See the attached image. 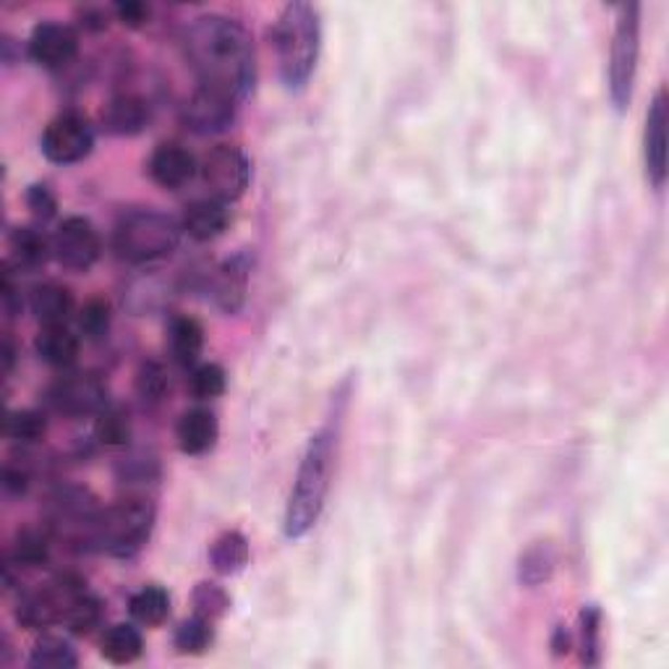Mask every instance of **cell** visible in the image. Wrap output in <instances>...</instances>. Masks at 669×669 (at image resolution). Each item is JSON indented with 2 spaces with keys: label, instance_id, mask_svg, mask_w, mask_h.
<instances>
[{
  "label": "cell",
  "instance_id": "5",
  "mask_svg": "<svg viewBox=\"0 0 669 669\" xmlns=\"http://www.w3.org/2000/svg\"><path fill=\"white\" fill-rule=\"evenodd\" d=\"M184 225L171 214L158 210H134L119 220L113 246L128 264H149L165 259L178 249Z\"/></svg>",
  "mask_w": 669,
  "mask_h": 669
},
{
  "label": "cell",
  "instance_id": "37",
  "mask_svg": "<svg viewBox=\"0 0 669 669\" xmlns=\"http://www.w3.org/2000/svg\"><path fill=\"white\" fill-rule=\"evenodd\" d=\"M110 303L106 298H89L79 311V330L87 340H106L110 333Z\"/></svg>",
  "mask_w": 669,
  "mask_h": 669
},
{
  "label": "cell",
  "instance_id": "40",
  "mask_svg": "<svg viewBox=\"0 0 669 669\" xmlns=\"http://www.w3.org/2000/svg\"><path fill=\"white\" fill-rule=\"evenodd\" d=\"M3 486L9 495H24V492L29 490V473L22 469H14V466H5Z\"/></svg>",
  "mask_w": 669,
  "mask_h": 669
},
{
  "label": "cell",
  "instance_id": "29",
  "mask_svg": "<svg viewBox=\"0 0 669 669\" xmlns=\"http://www.w3.org/2000/svg\"><path fill=\"white\" fill-rule=\"evenodd\" d=\"M212 641H214L212 620H207V617H199V615H194L191 620L181 622V625L175 628V635H173L175 648H178L181 654H188V656L205 654L207 648L212 646Z\"/></svg>",
  "mask_w": 669,
  "mask_h": 669
},
{
  "label": "cell",
  "instance_id": "43",
  "mask_svg": "<svg viewBox=\"0 0 669 669\" xmlns=\"http://www.w3.org/2000/svg\"><path fill=\"white\" fill-rule=\"evenodd\" d=\"M14 359H16L14 343H11V337H5V343H3V369H5V374L11 372V367H14Z\"/></svg>",
  "mask_w": 669,
  "mask_h": 669
},
{
  "label": "cell",
  "instance_id": "7",
  "mask_svg": "<svg viewBox=\"0 0 669 669\" xmlns=\"http://www.w3.org/2000/svg\"><path fill=\"white\" fill-rule=\"evenodd\" d=\"M201 181L210 188V197L225 201H238L251 184V162L244 149L231 145H218L205 154L199 165Z\"/></svg>",
  "mask_w": 669,
  "mask_h": 669
},
{
  "label": "cell",
  "instance_id": "28",
  "mask_svg": "<svg viewBox=\"0 0 669 669\" xmlns=\"http://www.w3.org/2000/svg\"><path fill=\"white\" fill-rule=\"evenodd\" d=\"M102 622V604L89 591H82L69 602L66 615H63V625L74 635H89Z\"/></svg>",
  "mask_w": 669,
  "mask_h": 669
},
{
  "label": "cell",
  "instance_id": "14",
  "mask_svg": "<svg viewBox=\"0 0 669 669\" xmlns=\"http://www.w3.org/2000/svg\"><path fill=\"white\" fill-rule=\"evenodd\" d=\"M249 277H251V259L244 251L233 255L220 264L212 277V298L220 311L225 314H238L246 303L249 294Z\"/></svg>",
  "mask_w": 669,
  "mask_h": 669
},
{
  "label": "cell",
  "instance_id": "13",
  "mask_svg": "<svg viewBox=\"0 0 669 669\" xmlns=\"http://www.w3.org/2000/svg\"><path fill=\"white\" fill-rule=\"evenodd\" d=\"M79 55V35L61 22H40L29 35V58L37 66L58 71Z\"/></svg>",
  "mask_w": 669,
  "mask_h": 669
},
{
  "label": "cell",
  "instance_id": "30",
  "mask_svg": "<svg viewBox=\"0 0 669 669\" xmlns=\"http://www.w3.org/2000/svg\"><path fill=\"white\" fill-rule=\"evenodd\" d=\"M95 437L106 447H126L132 439V419L119 406H106L97 413Z\"/></svg>",
  "mask_w": 669,
  "mask_h": 669
},
{
  "label": "cell",
  "instance_id": "4",
  "mask_svg": "<svg viewBox=\"0 0 669 669\" xmlns=\"http://www.w3.org/2000/svg\"><path fill=\"white\" fill-rule=\"evenodd\" d=\"M154 529V505L149 499L128 497L97 510L82 531L84 544L110 557H132L149 542Z\"/></svg>",
  "mask_w": 669,
  "mask_h": 669
},
{
  "label": "cell",
  "instance_id": "34",
  "mask_svg": "<svg viewBox=\"0 0 669 669\" xmlns=\"http://www.w3.org/2000/svg\"><path fill=\"white\" fill-rule=\"evenodd\" d=\"M581 659L596 667L602 661V609L589 604L581 612Z\"/></svg>",
  "mask_w": 669,
  "mask_h": 669
},
{
  "label": "cell",
  "instance_id": "36",
  "mask_svg": "<svg viewBox=\"0 0 669 669\" xmlns=\"http://www.w3.org/2000/svg\"><path fill=\"white\" fill-rule=\"evenodd\" d=\"M188 385H191L197 400H214L228 387V376H225V369L220 363H199V367H194Z\"/></svg>",
  "mask_w": 669,
  "mask_h": 669
},
{
  "label": "cell",
  "instance_id": "24",
  "mask_svg": "<svg viewBox=\"0 0 669 669\" xmlns=\"http://www.w3.org/2000/svg\"><path fill=\"white\" fill-rule=\"evenodd\" d=\"M205 350V327L194 317H175L171 322V354L181 367H197Z\"/></svg>",
  "mask_w": 669,
  "mask_h": 669
},
{
  "label": "cell",
  "instance_id": "2",
  "mask_svg": "<svg viewBox=\"0 0 669 669\" xmlns=\"http://www.w3.org/2000/svg\"><path fill=\"white\" fill-rule=\"evenodd\" d=\"M337 437H340L337 426L324 424L320 432L311 434L307 447H303L283 516L285 538H290V542L303 538L320 523L335 476Z\"/></svg>",
  "mask_w": 669,
  "mask_h": 669
},
{
  "label": "cell",
  "instance_id": "21",
  "mask_svg": "<svg viewBox=\"0 0 669 669\" xmlns=\"http://www.w3.org/2000/svg\"><path fill=\"white\" fill-rule=\"evenodd\" d=\"M141 652H145V639H141L139 628L132 625V622H119V625H110L102 633L100 654L110 665H132V661L139 659Z\"/></svg>",
  "mask_w": 669,
  "mask_h": 669
},
{
  "label": "cell",
  "instance_id": "39",
  "mask_svg": "<svg viewBox=\"0 0 669 669\" xmlns=\"http://www.w3.org/2000/svg\"><path fill=\"white\" fill-rule=\"evenodd\" d=\"M113 14L123 27L128 29H139L145 27L147 18H149V5L139 3V0H126V3H115L113 5Z\"/></svg>",
  "mask_w": 669,
  "mask_h": 669
},
{
  "label": "cell",
  "instance_id": "17",
  "mask_svg": "<svg viewBox=\"0 0 669 669\" xmlns=\"http://www.w3.org/2000/svg\"><path fill=\"white\" fill-rule=\"evenodd\" d=\"M220 424L218 416L210 408H191L181 416L178 426H175V439L184 456H205L218 445Z\"/></svg>",
  "mask_w": 669,
  "mask_h": 669
},
{
  "label": "cell",
  "instance_id": "3",
  "mask_svg": "<svg viewBox=\"0 0 669 669\" xmlns=\"http://www.w3.org/2000/svg\"><path fill=\"white\" fill-rule=\"evenodd\" d=\"M272 45H275L277 74L285 89L288 92L307 89L322 50L320 11L303 0L285 3L272 29Z\"/></svg>",
  "mask_w": 669,
  "mask_h": 669
},
{
  "label": "cell",
  "instance_id": "16",
  "mask_svg": "<svg viewBox=\"0 0 669 669\" xmlns=\"http://www.w3.org/2000/svg\"><path fill=\"white\" fill-rule=\"evenodd\" d=\"M181 225H184V233L188 238H194V241H214V238H220L228 231L231 205H225V201L214 197L191 201V205L186 207L184 218H181Z\"/></svg>",
  "mask_w": 669,
  "mask_h": 669
},
{
  "label": "cell",
  "instance_id": "6",
  "mask_svg": "<svg viewBox=\"0 0 669 669\" xmlns=\"http://www.w3.org/2000/svg\"><path fill=\"white\" fill-rule=\"evenodd\" d=\"M641 58V3L617 5L612 45H609V102L625 113L633 102Z\"/></svg>",
  "mask_w": 669,
  "mask_h": 669
},
{
  "label": "cell",
  "instance_id": "31",
  "mask_svg": "<svg viewBox=\"0 0 669 669\" xmlns=\"http://www.w3.org/2000/svg\"><path fill=\"white\" fill-rule=\"evenodd\" d=\"M50 560V544L40 531H22L11 547V568H42Z\"/></svg>",
  "mask_w": 669,
  "mask_h": 669
},
{
  "label": "cell",
  "instance_id": "10",
  "mask_svg": "<svg viewBox=\"0 0 669 669\" xmlns=\"http://www.w3.org/2000/svg\"><path fill=\"white\" fill-rule=\"evenodd\" d=\"M236 110L238 100H233L231 95L212 87H201L199 84L184 106V123L188 132L199 136L223 134L228 132L233 121H236Z\"/></svg>",
  "mask_w": 669,
  "mask_h": 669
},
{
  "label": "cell",
  "instance_id": "33",
  "mask_svg": "<svg viewBox=\"0 0 669 669\" xmlns=\"http://www.w3.org/2000/svg\"><path fill=\"white\" fill-rule=\"evenodd\" d=\"M194 615L207 617V620H220L231 609V594L220 583L214 581H201L194 586L191 594Z\"/></svg>",
  "mask_w": 669,
  "mask_h": 669
},
{
  "label": "cell",
  "instance_id": "18",
  "mask_svg": "<svg viewBox=\"0 0 669 669\" xmlns=\"http://www.w3.org/2000/svg\"><path fill=\"white\" fill-rule=\"evenodd\" d=\"M102 123H106V132L115 136H134L145 132L149 123L147 100L139 95L113 97L102 110Z\"/></svg>",
  "mask_w": 669,
  "mask_h": 669
},
{
  "label": "cell",
  "instance_id": "41",
  "mask_svg": "<svg viewBox=\"0 0 669 669\" xmlns=\"http://www.w3.org/2000/svg\"><path fill=\"white\" fill-rule=\"evenodd\" d=\"M3 309H5V314L9 317H16V314H22V294H18L16 290V285H14V281H11V275H5L3 277Z\"/></svg>",
  "mask_w": 669,
  "mask_h": 669
},
{
  "label": "cell",
  "instance_id": "22",
  "mask_svg": "<svg viewBox=\"0 0 669 669\" xmlns=\"http://www.w3.org/2000/svg\"><path fill=\"white\" fill-rule=\"evenodd\" d=\"M251 560L249 538L241 531H223L210 547V562L220 575H238L244 573Z\"/></svg>",
  "mask_w": 669,
  "mask_h": 669
},
{
  "label": "cell",
  "instance_id": "11",
  "mask_svg": "<svg viewBox=\"0 0 669 669\" xmlns=\"http://www.w3.org/2000/svg\"><path fill=\"white\" fill-rule=\"evenodd\" d=\"M50 406L63 416H97L108 406V389L95 374H69L48 393Z\"/></svg>",
  "mask_w": 669,
  "mask_h": 669
},
{
  "label": "cell",
  "instance_id": "15",
  "mask_svg": "<svg viewBox=\"0 0 669 669\" xmlns=\"http://www.w3.org/2000/svg\"><path fill=\"white\" fill-rule=\"evenodd\" d=\"M149 178L154 181L160 188L168 191H178V188L188 186L197 175L199 165L197 158L181 145H160L152 152V158L147 162Z\"/></svg>",
  "mask_w": 669,
  "mask_h": 669
},
{
  "label": "cell",
  "instance_id": "20",
  "mask_svg": "<svg viewBox=\"0 0 669 669\" xmlns=\"http://www.w3.org/2000/svg\"><path fill=\"white\" fill-rule=\"evenodd\" d=\"M32 314L42 322V327L50 324H66L74 317V294L61 283H42L32 290L29 296Z\"/></svg>",
  "mask_w": 669,
  "mask_h": 669
},
{
  "label": "cell",
  "instance_id": "26",
  "mask_svg": "<svg viewBox=\"0 0 669 669\" xmlns=\"http://www.w3.org/2000/svg\"><path fill=\"white\" fill-rule=\"evenodd\" d=\"M555 549L549 544H534L521 555L518 560V583L525 589H536L542 583H547L555 575Z\"/></svg>",
  "mask_w": 669,
  "mask_h": 669
},
{
  "label": "cell",
  "instance_id": "32",
  "mask_svg": "<svg viewBox=\"0 0 669 669\" xmlns=\"http://www.w3.org/2000/svg\"><path fill=\"white\" fill-rule=\"evenodd\" d=\"M3 432L5 437L22 442V445H32V442H40L48 432V419L40 411H32V408H24V411H11L3 421Z\"/></svg>",
  "mask_w": 669,
  "mask_h": 669
},
{
  "label": "cell",
  "instance_id": "27",
  "mask_svg": "<svg viewBox=\"0 0 669 669\" xmlns=\"http://www.w3.org/2000/svg\"><path fill=\"white\" fill-rule=\"evenodd\" d=\"M76 665H79V659H76L71 643L58 639V635H42L29 654V667L35 669H74Z\"/></svg>",
  "mask_w": 669,
  "mask_h": 669
},
{
  "label": "cell",
  "instance_id": "42",
  "mask_svg": "<svg viewBox=\"0 0 669 669\" xmlns=\"http://www.w3.org/2000/svg\"><path fill=\"white\" fill-rule=\"evenodd\" d=\"M552 648H555V654H568L570 633L562 625L555 630V635H552Z\"/></svg>",
  "mask_w": 669,
  "mask_h": 669
},
{
  "label": "cell",
  "instance_id": "23",
  "mask_svg": "<svg viewBox=\"0 0 669 669\" xmlns=\"http://www.w3.org/2000/svg\"><path fill=\"white\" fill-rule=\"evenodd\" d=\"M9 249L16 268L40 270L53 255V238H45V233L37 228H16L9 238Z\"/></svg>",
  "mask_w": 669,
  "mask_h": 669
},
{
  "label": "cell",
  "instance_id": "19",
  "mask_svg": "<svg viewBox=\"0 0 669 669\" xmlns=\"http://www.w3.org/2000/svg\"><path fill=\"white\" fill-rule=\"evenodd\" d=\"M35 350L45 363H50V367L69 369L74 367L76 359H79L82 340L79 335L71 333L69 324H50V327H42L40 333H37Z\"/></svg>",
  "mask_w": 669,
  "mask_h": 669
},
{
  "label": "cell",
  "instance_id": "9",
  "mask_svg": "<svg viewBox=\"0 0 669 669\" xmlns=\"http://www.w3.org/2000/svg\"><path fill=\"white\" fill-rule=\"evenodd\" d=\"M102 255L100 233H97L95 223L89 218H66L58 225L53 236V257L66 270L87 272L97 264Z\"/></svg>",
  "mask_w": 669,
  "mask_h": 669
},
{
  "label": "cell",
  "instance_id": "38",
  "mask_svg": "<svg viewBox=\"0 0 669 669\" xmlns=\"http://www.w3.org/2000/svg\"><path fill=\"white\" fill-rule=\"evenodd\" d=\"M27 207L37 220H42V223L53 220L58 212V199H55L53 188H50L48 184H32L27 188Z\"/></svg>",
  "mask_w": 669,
  "mask_h": 669
},
{
  "label": "cell",
  "instance_id": "8",
  "mask_svg": "<svg viewBox=\"0 0 669 669\" xmlns=\"http://www.w3.org/2000/svg\"><path fill=\"white\" fill-rule=\"evenodd\" d=\"M40 149L53 165H76L95 149V128L79 113H61L45 126Z\"/></svg>",
  "mask_w": 669,
  "mask_h": 669
},
{
  "label": "cell",
  "instance_id": "1",
  "mask_svg": "<svg viewBox=\"0 0 669 669\" xmlns=\"http://www.w3.org/2000/svg\"><path fill=\"white\" fill-rule=\"evenodd\" d=\"M186 55L201 87L246 100L257 84V50L251 32L238 18L205 14L186 32Z\"/></svg>",
  "mask_w": 669,
  "mask_h": 669
},
{
  "label": "cell",
  "instance_id": "25",
  "mask_svg": "<svg viewBox=\"0 0 669 669\" xmlns=\"http://www.w3.org/2000/svg\"><path fill=\"white\" fill-rule=\"evenodd\" d=\"M128 612H132L134 622L145 628H158L171 615V594L158 583L139 589L128 602Z\"/></svg>",
  "mask_w": 669,
  "mask_h": 669
},
{
  "label": "cell",
  "instance_id": "35",
  "mask_svg": "<svg viewBox=\"0 0 669 669\" xmlns=\"http://www.w3.org/2000/svg\"><path fill=\"white\" fill-rule=\"evenodd\" d=\"M168 389H171V380H168L165 369L154 361H145L136 372V395H139L145 406H158L165 400Z\"/></svg>",
  "mask_w": 669,
  "mask_h": 669
},
{
  "label": "cell",
  "instance_id": "12",
  "mask_svg": "<svg viewBox=\"0 0 669 669\" xmlns=\"http://www.w3.org/2000/svg\"><path fill=\"white\" fill-rule=\"evenodd\" d=\"M667 123L669 100L665 87L656 89L646 113V132H643V160H646V178L656 191L667 184Z\"/></svg>",
  "mask_w": 669,
  "mask_h": 669
}]
</instances>
